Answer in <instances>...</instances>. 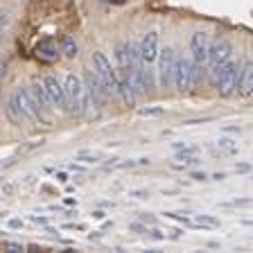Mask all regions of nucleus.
Wrapping results in <instances>:
<instances>
[{
	"label": "nucleus",
	"mask_w": 253,
	"mask_h": 253,
	"mask_svg": "<svg viewBox=\"0 0 253 253\" xmlns=\"http://www.w3.org/2000/svg\"><path fill=\"white\" fill-rule=\"evenodd\" d=\"M211 70V77L215 82V88L219 93V97H231L237 93V82H240V70H242V63L240 61H226L221 68H208Z\"/></svg>",
	"instance_id": "nucleus-1"
},
{
	"label": "nucleus",
	"mask_w": 253,
	"mask_h": 253,
	"mask_svg": "<svg viewBox=\"0 0 253 253\" xmlns=\"http://www.w3.org/2000/svg\"><path fill=\"white\" fill-rule=\"evenodd\" d=\"M63 84H66V95H68V111L75 116H86L90 100H93L86 82H82L77 75H68L63 79Z\"/></svg>",
	"instance_id": "nucleus-2"
},
{
	"label": "nucleus",
	"mask_w": 253,
	"mask_h": 253,
	"mask_svg": "<svg viewBox=\"0 0 253 253\" xmlns=\"http://www.w3.org/2000/svg\"><path fill=\"white\" fill-rule=\"evenodd\" d=\"M176 52L172 47H161V54L156 59V77H158V86L161 88H169L174 84V73H176Z\"/></svg>",
	"instance_id": "nucleus-3"
},
{
	"label": "nucleus",
	"mask_w": 253,
	"mask_h": 253,
	"mask_svg": "<svg viewBox=\"0 0 253 253\" xmlns=\"http://www.w3.org/2000/svg\"><path fill=\"white\" fill-rule=\"evenodd\" d=\"M93 68H95V73L100 75L102 84L106 86L109 95H116L118 93V86H120V75L116 73V68H113V66H111V61L106 59L104 52H95L93 54Z\"/></svg>",
	"instance_id": "nucleus-4"
},
{
	"label": "nucleus",
	"mask_w": 253,
	"mask_h": 253,
	"mask_svg": "<svg viewBox=\"0 0 253 253\" xmlns=\"http://www.w3.org/2000/svg\"><path fill=\"white\" fill-rule=\"evenodd\" d=\"M174 86L179 93H188L195 86V59L179 57L176 61V73H174Z\"/></svg>",
	"instance_id": "nucleus-5"
},
{
	"label": "nucleus",
	"mask_w": 253,
	"mask_h": 253,
	"mask_svg": "<svg viewBox=\"0 0 253 253\" xmlns=\"http://www.w3.org/2000/svg\"><path fill=\"white\" fill-rule=\"evenodd\" d=\"M233 57V43L228 39H217L211 45V54H208V68H221L226 61Z\"/></svg>",
	"instance_id": "nucleus-6"
},
{
	"label": "nucleus",
	"mask_w": 253,
	"mask_h": 253,
	"mask_svg": "<svg viewBox=\"0 0 253 253\" xmlns=\"http://www.w3.org/2000/svg\"><path fill=\"white\" fill-rule=\"evenodd\" d=\"M11 97L16 100V104L25 111V116L30 118V120H39V118H41V109H39V104H37V100H34V95H32L30 88L18 86V88H14Z\"/></svg>",
	"instance_id": "nucleus-7"
},
{
	"label": "nucleus",
	"mask_w": 253,
	"mask_h": 253,
	"mask_svg": "<svg viewBox=\"0 0 253 253\" xmlns=\"http://www.w3.org/2000/svg\"><path fill=\"white\" fill-rule=\"evenodd\" d=\"M158 54H161V39H158V32H147L140 41V57L145 66H152L156 63Z\"/></svg>",
	"instance_id": "nucleus-8"
},
{
	"label": "nucleus",
	"mask_w": 253,
	"mask_h": 253,
	"mask_svg": "<svg viewBox=\"0 0 253 253\" xmlns=\"http://www.w3.org/2000/svg\"><path fill=\"white\" fill-rule=\"evenodd\" d=\"M43 82H45L47 93H50V97H52L54 109L68 111V95H66V84H63L59 77H54V75H47Z\"/></svg>",
	"instance_id": "nucleus-9"
},
{
	"label": "nucleus",
	"mask_w": 253,
	"mask_h": 253,
	"mask_svg": "<svg viewBox=\"0 0 253 253\" xmlns=\"http://www.w3.org/2000/svg\"><path fill=\"white\" fill-rule=\"evenodd\" d=\"M211 39L206 32H195L190 37V52H192V59L195 63H208V54H211Z\"/></svg>",
	"instance_id": "nucleus-10"
},
{
	"label": "nucleus",
	"mask_w": 253,
	"mask_h": 253,
	"mask_svg": "<svg viewBox=\"0 0 253 253\" xmlns=\"http://www.w3.org/2000/svg\"><path fill=\"white\" fill-rule=\"evenodd\" d=\"M84 82H86V86H88V90H90V97H93V102H95V104H104V102L111 97V95H109V90H106V86L102 84L100 75L95 73V68H93V70H88V68H86V73H84Z\"/></svg>",
	"instance_id": "nucleus-11"
},
{
	"label": "nucleus",
	"mask_w": 253,
	"mask_h": 253,
	"mask_svg": "<svg viewBox=\"0 0 253 253\" xmlns=\"http://www.w3.org/2000/svg\"><path fill=\"white\" fill-rule=\"evenodd\" d=\"M237 95H240V97H251L253 95V61L242 63L240 82H237Z\"/></svg>",
	"instance_id": "nucleus-12"
},
{
	"label": "nucleus",
	"mask_w": 253,
	"mask_h": 253,
	"mask_svg": "<svg viewBox=\"0 0 253 253\" xmlns=\"http://www.w3.org/2000/svg\"><path fill=\"white\" fill-rule=\"evenodd\" d=\"M30 90H32V95H34V100H37V104H39L41 111H47L50 106H54L52 97H50V93H47L45 82H34V84L30 86Z\"/></svg>",
	"instance_id": "nucleus-13"
},
{
	"label": "nucleus",
	"mask_w": 253,
	"mask_h": 253,
	"mask_svg": "<svg viewBox=\"0 0 253 253\" xmlns=\"http://www.w3.org/2000/svg\"><path fill=\"white\" fill-rule=\"evenodd\" d=\"M5 116L11 125H25V122L30 120V118L25 116V111L16 104V100L11 97V95H9V100H7V104H5Z\"/></svg>",
	"instance_id": "nucleus-14"
},
{
	"label": "nucleus",
	"mask_w": 253,
	"mask_h": 253,
	"mask_svg": "<svg viewBox=\"0 0 253 253\" xmlns=\"http://www.w3.org/2000/svg\"><path fill=\"white\" fill-rule=\"evenodd\" d=\"M37 54L45 61H54V59L63 57L61 52V45H57V41H41L37 47Z\"/></svg>",
	"instance_id": "nucleus-15"
},
{
	"label": "nucleus",
	"mask_w": 253,
	"mask_h": 253,
	"mask_svg": "<svg viewBox=\"0 0 253 253\" xmlns=\"http://www.w3.org/2000/svg\"><path fill=\"white\" fill-rule=\"evenodd\" d=\"M116 59H118V73H129V70L133 68L131 66V57H129V45H126V41L118 43L116 45Z\"/></svg>",
	"instance_id": "nucleus-16"
},
{
	"label": "nucleus",
	"mask_w": 253,
	"mask_h": 253,
	"mask_svg": "<svg viewBox=\"0 0 253 253\" xmlns=\"http://www.w3.org/2000/svg\"><path fill=\"white\" fill-rule=\"evenodd\" d=\"M59 45H61V52H63V57H66V59H75V57L79 54L77 41H75L73 37H63Z\"/></svg>",
	"instance_id": "nucleus-17"
},
{
	"label": "nucleus",
	"mask_w": 253,
	"mask_h": 253,
	"mask_svg": "<svg viewBox=\"0 0 253 253\" xmlns=\"http://www.w3.org/2000/svg\"><path fill=\"white\" fill-rule=\"evenodd\" d=\"M195 224L197 226H206V228H219L221 221L217 219V217H212V215H197Z\"/></svg>",
	"instance_id": "nucleus-18"
},
{
	"label": "nucleus",
	"mask_w": 253,
	"mask_h": 253,
	"mask_svg": "<svg viewBox=\"0 0 253 253\" xmlns=\"http://www.w3.org/2000/svg\"><path fill=\"white\" fill-rule=\"evenodd\" d=\"M75 161H79V163H86V165H93L100 161V154H90V152H79L77 156H75Z\"/></svg>",
	"instance_id": "nucleus-19"
},
{
	"label": "nucleus",
	"mask_w": 253,
	"mask_h": 253,
	"mask_svg": "<svg viewBox=\"0 0 253 253\" xmlns=\"http://www.w3.org/2000/svg\"><path fill=\"white\" fill-rule=\"evenodd\" d=\"M217 145H219V149H221L224 154H237L235 142H233L231 138H219V140H217Z\"/></svg>",
	"instance_id": "nucleus-20"
},
{
	"label": "nucleus",
	"mask_w": 253,
	"mask_h": 253,
	"mask_svg": "<svg viewBox=\"0 0 253 253\" xmlns=\"http://www.w3.org/2000/svg\"><path fill=\"white\" fill-rule=\"evenodd\" d=\"M163 113H165L163 106H142V109H140V116H149V118L163 116Z\"/></svg>",
	"instance_id": "nucleus-21"
},
{
	"label": "nucleus",
	"mask_w": 253,
	"mask_h": 253,
	"mask_svg": "<svg viewBox=\"0 0 253 253\" xmlns=\"http://www.w3.org/2000/svg\"><path fill=\"white\" fill-rule=\"evenodd\" d=\"M206 70H208V68H206V63H195V86L204 82Z\"/></svg>",
	"instance_id": "nucleus-22"
},
{
	"label": "nucleus",
	"mask_w": 253,
	"mask_h": 253,
	"mask_svg": "<svg viewBox=\"0 0 253 253\" xmlns=\"http://www.w3.org/2000/svg\"><path fill=\"white\" fill-rule=\"evenodd\" d=\"M145 88H147V93H154V70L149 68H145Z\"/></svg>",
	"instance_id": "nucleus-23"
},
{
	"label": "nucleus",
	"mask_w": 253,
	"mask_h": 253,
	"mask_svg": "<svg viewBox=\"0 0 253 253\" xmlns=\"http://www.w3.org/2000/svg\"><path fill=\"white\" fill-rule=\"evenodd\" d=\"M2 249H5V251H9V253L25 251V247H23V244H18V242H2Z\"/></svg>",
	"instance_id": "nucleus-24"
},
{
	"label": "nucleus",
	"mask_w": 253,
	"mask_h": 253,
	"mask_svg": "<svg viewBox=\"0 0 253 253\" xmlns=\"http://www.w3.org/2000/svg\"><path fill=\"white\" fill-rule=\"evenodd\" d=\"M165 217H169V219H176V221H181V224H190V217L183 215V212H165Z\"/></svg>",
	"instance_id": "nucleus-25"
},
{
	"label": "nucleus",
	"mask_w": 253,
	"mask_h": 253,
	"mask_svg": "<svg viewBox=\"0 0 253 253\" xmlns=\"http://www.w3.org/2000/svg\"><path fill=\"white\" fill-rule=\"evenodd\" d=\"M147 235L152 237L154 242H163V240H165V233H163V231H158V228H149Z\"/></svg>",
	"instance_id": "nucleus-26"
},
{
	"label": "nucleus",
	"mask_w": 253,
	"mask_h": 253,
	"mask_svg": "<svg viewBox=\"0 0 253 253\" xmlns=\"http://www.w3.org/2000/svg\"><path fill=\"white\" fill-rule=\"evenodd\" d=\"M253 169L251 163H235V174H249Z\"/></svg>",
	"instance_id": "nucleus-27"
},
{
	"label": "nucleus",
	"mask_w": 253,
	"mask_h": 253,
	"mask_svg": "<svg viewBox=\"0 0 253 253\" xmlns=\"http://www.w3.org/2000/svg\"><path fill=\"white\" fill-rule=\"evenodd\" d=\"M190 179L197 181V183H204V181H208V174L206 172H190Z\"/></svg>",
	"instance_id": "nucleus-28"
},
{
	"label": "nucleus",
	"mask_w": 253,
	"mask_h": 253,
	"mask_svg": "<svg viewBox=\"0 0 253 253\" xmlns=\"http://www.w3.org/2000/svg\"><path fill=\"white\" fill-rule=\"evenodd\" d=\"M129 197H136V199H149V190H131Z\"/></svg>",
	"instance_id": "nucleus-29"
},
{
	"label": "nucleus",
	"mask_w": 253,
	"mask_h": 253,
	"mask_svg": "<svg viewBox=\"0 0 253 253\" xmlns=\"http://www.w3.org/2000/svg\"><path fill=\"white\" fill-rule=\"evenodd\" d=\"M129 231H133V233H149L147 228L142 226V221H133V224H129Z\"/></svg>",
	"instance_id": "nucleus-30"
},
{
	"label": "nucleus",
	"mask_w": 253,
	"mask_h": 253,
	"mask_svg": "<svg viewBox=\"0 0 253 253\" xmlns=\"http://www.w3.org/2000/svg\"><path fill=\"white\" fill-rule=\"evenodd\" d=\"M9 27V11H2L0 14V30H7Z\"/></svg>",
	"instance_id": "nucleus-31"
},
{
	"label": "nucleus",
	"mask_w": 253,
	"mask_h": 253,
	"mask_svg": "<svg viewBox=\"0 0 253 253\" xmlns=\"http://www.w3.org/2000/svg\"><path fill=\"white\" fill-rule=\"evenodd\" d=\"M138 219H140L142 224H154V215H152V212H140V215H138Z\"/></svg>",
	"instance_id": "nucleus-32"
},
{
	"label": "nucleus",
	"mask_w": 253,
	"mask_h": 253,
	"mask_svg": "<svg viewBox=\"0 0 253 253\" xmlns=\"http://www.w3.org/2000/svg\"><path fill=\"white\" fill-rule=\"evenodd\" d=\"M253 201L251 199H233V201H228V204H224V206H251Z\"/></svg>",
	"instance_id": "nucleus-33"
},
{
	"label": "nucleus",
	"mask_w": 253,
	"mask_h": 253,
	"mask_svg": "<svg viewBox=\"0 0 253 253\" xmlns=\"http://www.w3.org/2000/svg\"><path fill=\"white\" fill-rule=\"evenodd\" d=\"M221 131H224V133H240V131H242V126H231V125H224V126H221Z\"/></svg>",
	"instance_id": "nucleus-34"
},
{
	"label": "nucleus",
	"mask_w": 253,
	"mask_h": 253,
	"mask_svg": "<svg viewBox=\"0 0 253 253\" xmlns=\"http://www.w3.org/2000/svg\"><path fill=\"white\" fill-rule=\"evenodd\" d=\"M212 116H206V118H195V120H188L185 125H201V122H211Z\"/></svg>",
	"instance_id": "nucleus-35"
},
{
	"label": "nucleus",
	"mask_w": 253,
	"mask_h": 253,
	"mask_svg": "<svg viewBox=\"0 0 253 253\" xmlns=\"http://www.w3.org/2000/svg\"><path fill=\"white\" fill-rule=\"evenodd\" d=\"M30 221H34V224H41V226H47V217H39V215H32Z\"/></svg>",
	"instance_id": "nucleus-36"
},
{
	"label": "nucleus",
	"mask_w": 253,
	"mask_h": 253,
	"mask_svg": "<svg viewBox=\"0 0 253 253\" xmlns=\"http://www.w3.org/2000/svg\"><path fill=\"white\" fill-rule=\"evenodd\" d=\"M7 226L9 228H23V219H9L7 221Z\"/></svg>",
	"instance_id": "nucleus-37"
},
{
	"label": "nucleus",
	"mask_w": 253,
	"mask_h": 253,
	"mask_svg": "<svg viewBox=\"0 0 253 253\" xmlns=\"http://www.w3.org/2000/svg\"><path fill=\"white\" fill-rule=\"evenodd\" d=\"M54 179H57L59 183H68V174H66V172H57V176H54Z\"/></svg>",
	"instance_id": "nucleus-38"
},
{
	"label": "nucleus",
	"mask_w": 253,
	"mask_h": 253,
	"mask_svg": "<svg viewBox=\"0 0 253 253\" xmlns=\"http://www.w3.org/2000/svg\"><path fill=\"white\" fill-rule=\"evenodd\" d=\"M212 179H215V181H224V179H226V172H215V174H212Z\"/></svg>",
	"instance_id": "nucleus-39"
},
{
	"label": "nucleus",
	"mask_w": 253,
	"mask_h": 253,
	"mask_svg": "<svg viewBox=\"0 0 253 253\" xmlns=\"http://www.w3.org/2000/svg\"><path fill=\"white\" fill-rule=\"evenodd\" d=\"M181 235H183V231H181V228H174V231H172V235H169V237H172V240H179Z\"/></svg>",
	"instance_id": "nucleus-40"
},
{
	"label": "nucleus",
	"mask_w": 253,
	"mask_h": 253,
	"mask_svg": "<svg viewBox=\"0 0 253 253\" xmlns=\"http://www.w3.org/2000/svg\"><path fill=\"white\" fill-rule=\"evenodd\" d=\"M93 217H95V219H104L106 212H104V211H95V212H93Z\"/></svg>",
	"instance_id": "nucleus-41"
},
{
	"label": "nucleus",
	"mask_w": 253,
	"mask_h": 253,
	"mask_svg": "<svg viewBox=\"0 0 253 253\" xmlns=\"http://www.w3.org/2000/svg\"><path fill=\"white\" fill-rule=\"evenodd\" d=\"M102 237V233L100 231H93V233H88V240H100Z\"/></svg>",
	"instance_id": "nucleus-42"
},
{
	"label": "nucleus",
	"mask_w": 253,
	"mask_h": 253,
	"mask_svg": "<svg viewBox=\"0 0 253 253\" xmlns=\"http://www.w3.org/2000/svg\"><path fill=\"white\" fill-rule=\"evenodd\" d=\"M149 163H152V161H149V158H145V156L138 158V165H149Z\"/></svg>",
	"instance_id": "nucleus-43"
},
{
	"label": "nucleus",
	"mask_w": 253,
	"mask_h": 253,
	"mask_svg": "<svg viewBox=\"0 0 253 253\" xmlns=\"http://www.w3.org/2000/svg\"><path fill=\"white\" fill-rule=\"evenodd\" d=\"M111 2H113V5H125L126 0H111Z\"/></svg>",
	"instance_id": "nucleus-44"
}]
</instances>
